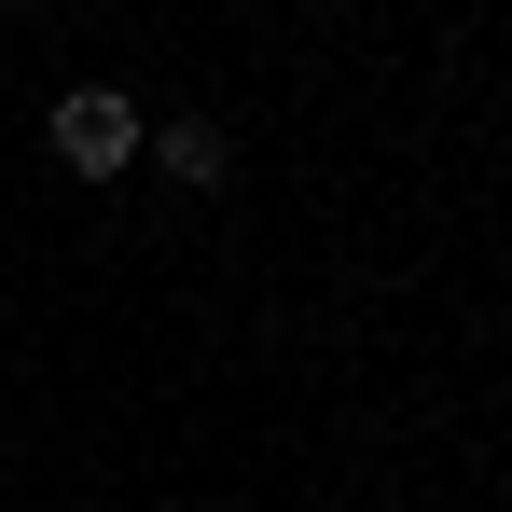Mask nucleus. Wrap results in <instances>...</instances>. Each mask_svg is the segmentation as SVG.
Instances as JSON below:
<instances>
[{"label":"nucleus","mask_w":512,"mask_h":512,"mask_svg":"<svg viewBox=\"0 0 512 512\" xmlns=\"http://www.w3.org/2000/svg\"><path fill=\"white\" fill-rule=\"evenodd\" d=\"M139 139H153V125H139V97H125V84H70L56 111H42V153H56L70 180H125V167H139Z\"/></svg>","instance_id":"1"},{"label":"nucleus","mask_w":512,"mask_h":512,"mask_svg":"<svg viewBox=\"0 0 512 512\" xmlns=\"http://www.w3.org/2000/svg\"><path fill=\"white\" fill-rule=\"evenodd\" d=\"M139 153H153V167H167L180 194H222V180H236V139H222V125H208V111H167V125H153V139H139Z\"/></svg>","instance_id":"2"}]
</instances>
